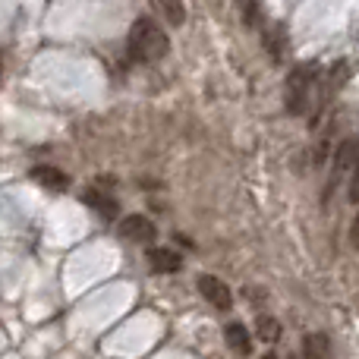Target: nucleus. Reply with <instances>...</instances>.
Segmentation results:
<instances>
[{
  "label": "nucleus",
  "mask_w": 359,
  "mask_h": 359,
  "mask_svg": "<svg viewBox=\"0 0 359 359\" xmlns=\"http://www.w3.org/2000/svg\"><path fill=\"white\" fill-rule=\"evenodd\" d=\"M126 54L133 63H155L168 54V32L155 19H136L126 38Z\"/></svg>",
  "instance_id": "f257e3e1"
},
{
  "label": "nucleus",
  "mask_w": 359,
  "mask_h": 359,
  "mask_svg": "<svg viewBox=\"0 0 359 359\" xmlns=\"http://www.w3.org/2000/svg\"><path fill=\"white\" fill-rule=\"evenodd\" d=\"M318 86V69L316 63H303L297 67L290 76H287V111L290 114H306L312 104V95H316Z\"/></svg>",
  "instance_id": "f03ea898"
},
{
  "label": "nucleus",
  "mask_w": 359,
  "mask_h": 359,
  "mask_svg": "<svg viewBox=\"0 0 359 359\" xmlns=\"http://www.w3.org/2000/svg\"><path fill=\"white\" fill-rule=\"evenodd\" d=\"M198 293L221 312H227L230 306H233V293H230V287L224 284L221 278H215V274H202V278H198Z\"/></svg>",
  "instance_id": "7ed1b4c3"
},
{
  "label": "nucleus",
  "mask_w": 359,
  "mask_h": 359,
  "mask_svg": "<svg viewBox=\"0 0 359 359\" xmlns=\"http://www.w3.org/2000/svg\"><path fill=\"white\" fill-rule=\"evenodd\" d=\"M155 233H158L155 224H151L145 215H126L123 221H120V236L130 243H151Z\"/></svg>",
  "instance_id": "20e7f679"
},
{
  "label": "nucleus",
  "mask_w": 359,
  "mask_h": 359,
  "mask_svg": "<svg viewBox=\"0 0 359 359\" xmlns=\"http://www.w3.org/2000/svg\"><path fill=\"white\" fill-rule=\"evenodd\" d=\"M149 265L155 268V274H177L183 268V259L168 246H155L149 249Z\"/></svg>",
  "instance_id": "39448f33"
},
{
  "label": "nucleus",
  "mask_w": 359,
  "mask_h": 359,
  "mask_svg": "<svg viewBox=\"0 0 359 359\" xmlns=\"http://www.w3.org/2000/svg\"><path fill=\"white\" fill-rule=\"evenodd\" d=\"M82 202H86L88 208L98 211L104 221H114V217H117V198L107 196V192H101V189H86L82 192Z\"/></svg>",
  "instance_id": "423d86ee"
},
{
  "label": "nucleus",
  "mask_w": 359,
  "mask_h": 359,
  "mask_svg": "<svg viewBox=\"0 0 359 359\" xmlns=\"http://www.w3.org/2000/svg\"><path fill=\"white\" fill-rule=\"evenodd\" d=\"M356 164H359V142L356 139H347V142H341V149L334 155V180L344 174H353Z\"/></svg>",
  "instance_id": "0eeeda50"
},
{
  "label": "nucleus",
  "mask_w": 359,
  "mask_h": 359,
  "mask_svg": "<svg viewBox=\"0 0 359 359\" xmlns=\"http://www.w3.org/2000/svg\"><path fill=\"white\" fill-rule=\"evenodd\" d=\"M224 341H227V347L233 350L236 356H249V353H252V337H249V331L243 328L240 322H230L227 328H224Z\"/></svg>",
  "instance_id": "6e6552de"
},
{
  "label": "nucleus",
  "mask_w": 359,
  "mask_h": 359,
  "mask_svg": "<svg viewBox=\"0 0 359 359\" xmlns=\"http://www.w3.org/2000/svg\"><path fill=\"white\" fill-rule=\"evenodd\" d=\"M331 341L322 331H312V334L303 337V359H331Z\"/></svg>",
  "instance_id": "1a4fd4ad"
},
{
  "label": "nucleus",
  "mask_w": 359,
  "mask_h": 359,
  "mask_svg": "<svg viewBox=\"0 0 359 359\" xmlns=\"http://www.w3.org/2000/svg\"><path fill=\"white\" fill-rule=\"evenodd\" d=\"M32 177L38 180L41 186H48V189H67V174L63 170H57V168H50V164H41V168H35L32 170Z\"/></svg>",
  "instance_id": "9d476101"
},
{
  "label": "nucleus",
  "mask_w": 359,
  "mask_h": 359,
  "mask_svg": "<svg viewBox=\"0 0 359 359\" xmlns=\"http://www.w3.org/2000/svg\"><path fill=\"white\" fill-rule=\"evenodd\" d=\"M151 6H155L158 16H164L170 25H183V19H186L183 0H151Z\"/></svg>",
  "instance_id": "9b49d317"
},
{
  "label": "nucleus",
  "mask_w": 359,
  "mask_h": 359,
  "mask_svg": "<svg viewBox=\"0 0 359 359\" xmlns=\"http://www.w3.org/2000/svg\"><path fill=\"white\" fill-rule=\"evenodd\" d=\"M255 331H259V337L265 344H278V337H280V325H278V318H271V316H262Z\"/></svg>",
  "instance_id": "f8f14e48"
},
{
  "label": "nucleus",
  "mask_w": 359,
  "mask_h": 359,
  "mask_svg": "<svg viewBox=\"0 0 359 359\" xmlns=\"http://www.w3.org/2000/svg\"><path fill=\"white\" fill-rule=\"evenodd\" d=\"M350 198L359 202V164L353 168V177H350Z\"/></svg>",
  "instance_id": "ddd939ff"
},
{
  "label": "nucleus",
  "mask_w": 359,
  "mask_h": 359,
  "mask_svg": "<svg viewBox=\"0 0 359 359\" xmlns=\"http://www.w3.org/2000/svg\"><path fill=\"white\" fill-rule=\"evenodd\" d=\"M350 240H353V246H356V252H359V211H356V217H353V227H350Z\"/></svg>",
  "instance_id": "4468645a"
},
{
  "label": "nucleus",
  "mask_w": 359,
  "mask_h": 359,
  "mask_svg": "<svg viewBox=\"0 0 359 359\" xmlns=\"http://www.w3.org/2000/svg\"><path fill=\"white\" fill-rule=\"evenodd\" d=\"M262 359H278V356H274V353H268V356H262Z\"/></svg>",
  "instance_id": "2eb2a0df"
}]
</instances>
